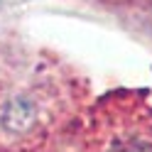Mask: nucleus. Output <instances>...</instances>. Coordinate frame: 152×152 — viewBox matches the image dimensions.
<instances>
[{"label": "nucleus", "mask_w": 152, "mask_h": 152, "mask_svg": "<svg viewBox=\"0 0 152 152\" xmlns=\"http://www.w3.org/2000/svg\"><path fill=\"white\" fill-rule=\"evenodd\" d=\"M37 120V106L27 96H15L3 108V125L10 132H25Z\"/></svg>", "instance_id": "nucleus-1"}, {"label": "nucleus", "mask_w": 152, "mask_h": 152, "mask_svg": "<svg viewBox=\"0 0 152 152\" xmlns=\"http://www.w3.org/2000/svg\"><path fill=\"white\" fill-rule=\"evenodd\" d=\"M108 152H152V147L142 140H120L115 145H110Z\"/></svg>", "instance_id": "nucleus-2"}]
</instances>
